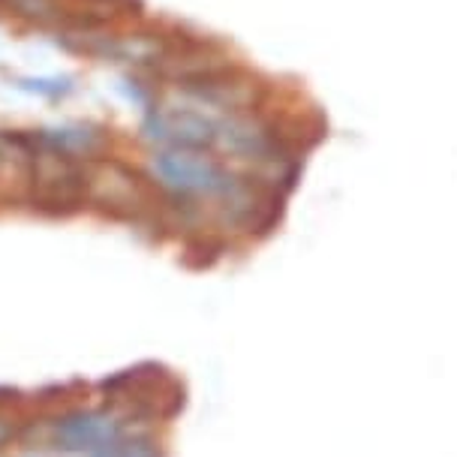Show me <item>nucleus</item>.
<instances>
[{
	"instance_id": "obj_10",
	"label": "nucleus",
	"mask_w": 457,
	"mask_h": 457,
	"mask_svg": "<svg viewBox=\"0 0 457 457\" xmlns=\"http://www.w3.org/2000/svg\"><path fill=\"white\" fill-rule=\"evenodd\" d=\"M15 439H19V421L10 415H0V448L12 445Z\"/></svg>"
},
{
	"instance_id": "obj_6",
	"label": "nucleus",
	"mask_w": 457,
	"mask_h": 457,
	"mask_svg": "<svg viewBox=\"0 0 457 457\" xmlns=\"http://www.w3.org/2000/svg\"><path fill=\"white\" fill-rule=\"evenodd\" d=\"M79 457H162V448L157 443V436H151L148 430H133V434L100 448V452L79 454Z\"/></svg>"
},
{
	"instance_id": "obj_4",
	"label": "nucleus",
	"mask_w": 457,
	"mask_h": 457,
	"mask_svg": "<svg viewBox=\"0 0 457 457\" xmlns=\"http://www.w3.org/2000/svg\"><path fill=\"white\" fill-rule=\"evenodd\" d=\"M30 175H34L37 195L48 205H72L85 193V171L72 162L70 154L54 148L37 145L30 154Z\"/></svg>"
},
{
	"instance_id": "obj_1",
	"label": "nucleus",
	"mask_w": 457,
	"mask_h": 457,
	"mask_svg": "<svg viewBox=\"0 0 457 457\" xmlns=\"http://www.w3.org/2000/svg\"><path fill=\"white\" fill-rule=\"evenodd\" d=\"M151 178L181 202H220L235 214H241L250 202V187L205 151L162 148L151 160Z\"/></svg>"
},
{
	"instance_id": "obj_7",
	"label": "nucleus",
	"mask_w": 457,
	"mask_h": 457,
	"mask_svg": "<svg viewBox=\"0 0 457 457\" xmlns=\"http://www.w3.org/2000/svg\"><path fill=\"white\" fill-rule=\"evenodd\" d=\"M43 148H54L61 154H87L96 148V136L87 133V129H46L34 138Z\"/></svg>"
},
{
	"instance_id": "obj_9",
	"label": "nucleus",
	"mask_w": 457,
	"mask_h": 457,
	"mask_svg": "<svg viewBox=\"0 0 457 457\" xmlns=\"http://www.w3.org/2000/svg\"><path fill=\"white\" fill-rule=\"evenodd\" d=\"M24 91H37V94H67L70 91V81L67 79H24L21 81Z\"/></svg>"
},
{
	"instance_id": "obj_2",
	"label": "nucleus",
	"mask_w": 457,
	"mask_h": 457,
	"mask_svg": "<svg viewBox=\"0 0 457 457\" xmlns=\"http://www.w3.org/2000/svg\"><path fill=\"white\" fill-rule=\"evenodd\" d=\"M138 430L129 415L109 406H81V410H67L46 421L43 428V448L61 454V457H79L91 454L100 448L118 443L127 434Z\"/></svg>"
},
{
	"instance_id": "obj_3",
	"label": "nucleus",
	"mask_w": 457,
	"mask_h": 457,
	"mask_svg": "<svg viewBox=\"0 0 457 457\" xmlns=\"http://www.w3.org/2000/svg\"><path fill=\"white\" fill-rule=\"evenodd\" d=\"M220 120H223V114L211 112L205 103H169L148 114L145 136L162 148L208 151L217 145Z\"/></svg>"
},
{
	"instance_id": "obj_8",
	"label": "nucleus",
	"mask_w": 457,
	"mask_h": 457,
	"mask_svg": "<svg viewBox=\"0 0 457 457\" xmlns=\"http://www.w3.org/2000/svg\"><path fill=\"white\" fill-rule=\"evenodd\" d=\"M10 6L24 19L37 21H54L61 15V4L57 0H10Z\"/></svg>"
},
{
	"instance_id": "obj_5",
	"label": "nucleus",
	"mask_w": 457,
	"mask_h": 457,
	"mask_svg": "<svg viewBox=\"0 0 457 457\" xmlns=\"http://www.w3.org/2000/svg\"><path fill=\"white\" fill-rule=\"evenodd\" d=\"M85 190L109 208H136L145 199L138 178L118 162H94L85 171Z\"/></svg>"
}]
</instances>
